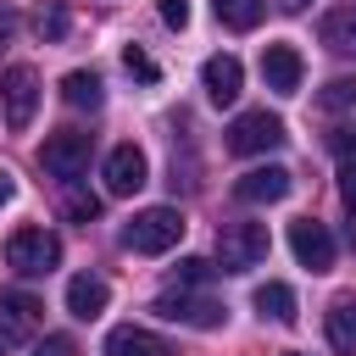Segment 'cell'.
I'll return each mask as SVG.
<instances>
[{"label": "cell", "mask_w": 356, "mask_h": 356, "mask_svg": "<svg viewBox=\"0 0 356 356\" xmlns=\"http://www.w3.org/2000/svg\"><path fill=\"white\" fill-rule=\"evenodd\" d=\"M261 78H267V89L295 95L300 89V50L295 44H267L261 50Z\"/></svg>", "instance_id": "obj_12"}, {"label": "cell", "mask_w": 356, "mask_h": 356, "mask_svg": "<svg viewBox=\"0 0 356 356\" xmlns=\"http://www.w3.org/2000/svg\"><path fill=\"white\" fill-rule=\"evenodd\" d=\"M328 145H334V150H339V156L350 161V156H356V128H339V134H334Z\"/></svg>", "instance_id": "obj_29"}, {"label": "cell", "mask_w": 356, "mask_h": 356, "mask_svg": "<svg viewBox=\"0 0 356 356\" xmlns=\"http://www.w3.org/2000/svg\"><path fill=\"white\" fill-rule=\"evenodd\" d=\"M39 161H44V172H50V178L72 184V178L89 167V134H78V128H61V134H50V139L39 145Z\"/></svg>", "instance_id": "obj_5"}, {"label": "cell", "mask_w": 356, "mask_h": 356, "mask_svg": "<svg viewBox=\"0 0 356 356\" xmlns=\"http://www.w3.org/2000/svg\"><path fill=\"white\" fill-rule=\"evenodd\" d=\"M267 222H222L217 228V261L222 273H250L256 261H267Z\"/></svg>", "instance_id": "obj_2"}, {"label": "cell", "mask_w": 356, "mask_h": 356, "mask_svg": "<svg viewBox=\"0 0 356 356\" xmlns=\"http://www.w3.org/2000/svg\"><path fill=\"white\" fill-rule=\"evenodd\" d=\"M0 100H6V122H11V128H28V122H33V106H39V72H33L28 61L6 67Z\"/></svg>", "instance_id": "obj_6"}, {"label": "cell", "mask_w": 356, "mask_h": 356, "mask_svg": "<svg viewBox=\"0 0 356 356\" xmlns=\"http://www.w3.org/2000/svg\"><path fill=\"white\" fill-rule=\"evenodd\" d=\"M278 6H284V11H300V6H306V0H278Z\"/></svg>", "instance_id": "obj_32"}, {"label": "cell", "mask_w": 356, "mask_h": 356, "mask_svg": "<svg viewBox=\"0 0 356 356\" xmlns=\"http://www.w3.org/2000/svg\"><path fill=\"white\" fill-rule=\"evenodd\" d=\"M39 300L28 295V289H11V295H0V350H17L22 339H33V328H39Z\"/></svg>", "instance_id": "obj_8"}, {"label": "cell", "mask_w": 356, "mask_h": 356, "mask_svg": "<svg viewBox=\"0 0 356 356\" xmlns=\"http://www.w3.org/2000/svg\"><path fill=\"white\" fill-rule=\"evenodd\" d=\"M211 6H217V17H222L228 28H239V33L267 17V0H211Z\"/></svg>", "instance_id": "obj_20"}, {"label": "cell", "mask_w": 356, "mask_h": 356, "mask_svg": "<svg viewBox=\"0 0 356 356\" xmlns=\"http://www.w3.org/2000/svg\"><path fill=\"white\" fill-rule=\"evenodd\" d=\"M150 312L167 317V323H189V328H217V323L228 317L217 300H206V295H184V289H161Z\"/></svg>", "instance_id": "obj_7"}, {"label": "cell", "mask_w": 356, "mask_h": 356, "mask_svg": "<svg viewBox=\"0 0 356 356\" xmlns=\"http://www.w3.org/2000/svg\"><path fill=\"white\" fill-rule=\"evenodd\" d=\"M33 28H39V39H61V33H67V11H61V6H44Z\"/></svg>", "instance_id": "obj_25"}, {"label": "cell", "mask_w": 356, "mask_h": 356, "mask_svg": "<svg viewBox=\"0 0 356 356\" xmlns=\"http://www.w3.org/2000/svg\"><path fill=\"white\" fill-rule=\"evenodd\" d=\"M61 100L78 106V111H100V100H106V95H100V72H83V67L67 72V78H61Z\"/></svg>", "instance_id": "obj_16"}, {"label": "cell", "mask_w": 356, "mask_h": 356, "mask_svg": "<svg viewBox=\"0 0 356 356\" xmlns=\"http://www.w3.org/2000/svg\"><path fill=\"white\" fill-rule=\"evenodd\" d=\"M178 239H184V217H178L172 206H150V211L128 217V228H122V245H128L134 256H161V250H172Z\"/></svg>", "instance_id": "obj_1"}, {"label": "cell", "mask_w": 356, "mask_h": 356, "mask_svg": "<svg viewBox=\"0 0 356 356\" xmlns=\"http://www.w3.org/2000/svg\"><path fill=\"white\" fill-rule=\"evenodd\" d=\"M67 217H72V222H95V217H100V200L83 195V189H67Z\"/></svg>", "instance_id": "obj_23"}, {"label": "cell", "mask_w": 356, "mask_h": 356, "mask_svg": "<svg viewBox=\"0 0 356 356\" xmlns=\"http://www.w3.org/2000/svg\"><path fill=\"white\" fill-rule=\"evenodd\" d=\"M206 278H211V267H206L200 256H184V261H178V284H189V289H200Z\"/></svg>", "instance_id": "obj_26"}, {"label": "cell", "mask_w": 356, "mask_h": 356, "mask_svg": "<svg viewBox=\"0 0 356 356\" xmlns=\"http://www.w3.org/2000/svg\"><path fill=\"white\" fill-rule=\"evenodd\" d=\"M289 250H295V261L312 267V273H328V267H334V234H328L317 217L289 222Z\"/></svg>", "instance_id": "obj_9"}, {"label": "cell", "mask_w": 356, "mask_h": 356, "mask_svg": "<svg viewBox=\"0 0 356 356\" xmlns=\"http://www.w3.org/2000/svg\"><path fill=\"white\" fill-rule=\"evenodd\" d=\"M106 356H161V339L145 334V328H134V323H122V328H111Z\"/></svg>", "instance_id": "obj_17"}, {"label": "cell", "mask_w": 356, "mask_h": 356, "mask_svg": "<svg viewBox=\"0 0 356 356\" xmlns=\"http://www.w3.org/2000/svg\"><path fill=\"white\" fill-rule=\"evenodd\" d=\"M256 312L273 323H295V289L289 284H261L256 289Z\"/></svg>", "instance_id": "obj_19"}, {"label": "cell", "mask_w": 356, "mask_h": 356, "mask_svg": "<svg viewBox=\"0 0 356 356\" xmlns=\"http://www.w3.org/2000/svg\"><path fill=\"white\" fill-rule=\"evenodd\" d=\"M28 356H78V345H72V334H44V339H33Z\"/></svg>", "instance_id": "obj_24"}, {"label": "cell", "mask_w": 356, "mask_h": 356, "mask_svg": "<svg viewBox=\"0 0 356 356\" xmlns=\"http://www.w3.org/2000/svg\"><path fill=\"white\" fill-rule=\"evenodd\" d=\"M328 345L339 356H356V300H334L328 306Z\"/></svg>", "instance_id": "obj_18"}, {"label": "cell", "mask_w": 356, "mask_h": 356, "mask_svg": "<svg viewBox=\"0 0 356 356\" xmlns=\"http://www.w3.org/2000/svg\"><path fill=\"white\" fill-rule=\"evenodd\" d=\"M56 261H61V239H56L50 228H17V234L6 239V267H17L22 278L50 273Z\"/></svg>", "instance_id": "obj_3"}, {"label": "cell", "mask_w": 356, "mask_h": 356, "mask_svg": "<svg viewBox=\"0 0 356 356\" xmlns=\"http://www.w3.org/2000/svg\"><path fill=\"white\" fill-rule=\"evenodd\" d=\"M339 200H345V211L356 217V161H345V167H339Z\"/></svg>", "instance_id": "obj_28"}, {"label": "cell", "mask_w": 356, "mask_h": 356, "mask_svg": "<svg viewBox=\"0 0 356 356\" xmlns=\"http://www.w3.org/2000/svg\"><path fill=\"white\" fill-rule=\"evenodd\" d=\"M106 300H111V289H106V278H95V273H78L72 284H67V312L72 317H100L106 312Z\"/></svg>", "instance_id": "obj_14"}, {"label": "cell", "mask_w": 356, "mask_h": 356, "mask_svg": "<svg viewBox=\"0 0 356 356\" xmlns=\"http://www.w3.org/2000/svg\"><path fill=\"white\" fill-rule=\"evenodd\" d=\"M200 83H206V95H211L217 106H234V100H239V83H245V67H239V56H206V67H200Z\"/></svg>", "instance_id": "obj_11"}, {"label": "cell", "mask_w": 356, "mask_h": 356, "mask_svg": "<svg viewBox=\"0 0 356 356\" xmlns=\"http://www.w3.org/2000/svg\"><path fill=\"white\" fill-rule=\"evenodd\" d=\"M284 356H300V350H284Z\"/></svg>", "instance_id": "obj_33"}, {"label": "cell", "mask_w": 356, "mask_h": 356, "mask_svg": "<svg viewBox=\"0 0 356 356\" xmlns=\"http://www.w3.org/2000/svg\"><path fill=\"white\" fill-rule=\"evenodd\" d=\"M278 145H284V122L273 111H239L228 122V150L234 156H267Z\"/></svg>", "instance_id": "obj_4"}, {"label": "cell", "mask_w": 356, "mask_h": 356, "mask_svg": "<svg viewBox=\"0 0 356 356\" xmlns=\"http://www.w3.org/2000/svg\"><path fill=\"white\" fill-rule=\"evenodd\" d=\"M6 33H11V11H0V39H6Z\"/></svg>", "instance_id": "obj_31"}, {"label": "cell", "mask_w": 356, "mask_h": 356, "mask_svg": "<svg viewBox=\"0 0 356 356\" xmlns=\"http://www.w3.org/2000/svg\"><path fill=\"white\" fill-rule=\"evenodd\" d=\"M317 106H323V111H350V117H356V78H334V83L317 95Z\"/></svg>", "instance_id": "obj_21"}, {"label": "cell", "mask_w": 356, "mask_h": 356, "mask_svg": "<svg viewBox=\"0 0 356 356\" xmlns=\"http://www.w3.org/2000/svg\"><path fill=\"white\" fill-rule=\"evenodd\" d=\"M234 195H239L245 206H273V200L289 195V167H250V172L234 184Z\"/></svg>", "instance_id": "obj_10"}, {"label": "cell", "mask_w": 356, "mask_h": 356, "mask_svg": "<svg viewBox=\"0 0 356 356\" xmlns=\"http://www.w3.org/2000/svg\"><path fill=\"white\" fill-rule=\"evenodd\" d=\"M156 11H161L167 28H178V33L189 28V0H156Z\"/></svg>", "instance_id": "obj_27"}, {"label": "cell", "mask_w": 356, "mask_h": 356, "mask_svg": "<svg viewBox=\"0 0 356 356\" xmlns=\"http://www.w3.org/2000/svg\"><path fill=\"white\" fill-rule=\"evenodd\" d=\"M139 184H145V150L139 145H117L106 156V189L111 195H134Z\"/></svg>", "instance_id": "obj_13"}, {"label": "cell", "mask_w": 356, "mask_h": 356, "mask_svg": "<svg viewBox=\"0 0 356 356\" xmlns=\"http://www.w3.org/2000/svg\"><path fill=\"white\" fill-rule=\"evenodd\" d=\"M11 195H17V184H11V172H6V167H0V206H6V200H11Z\"/></svg>", "instance_id": "obj_30"}, {"label": "cell", "mask_w": 356, "mask_h": 356, "mask_svg": "<svg viewBox=\"0 0 356 356\" xmlns=\"http://www.w3.org/2000/svg\"><path fill=\"white\" fill-rule=\"evenodd\" d=\"M122 67H128V72H134L139 83H156V78H161V67H156V61H150V56H145L139 44H128V50H122Z\"/></svg>", "instance_id": "obj_22"}, {"label": "cell", "mask_w": 356, "mask_h": 356, "mask_svg": "<svg viewBox=\"0 0 356 356\" xmlns=\"http://www.w3.org/2000/svg\"><path fill=\"white\" fill-rule=\"evenodd\" d=\"M323 44L334 56H356V6H334L323 17Z\"/></svg>", "instance_id": "obj_15"}]
</instances>
